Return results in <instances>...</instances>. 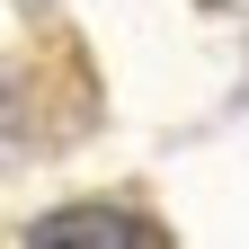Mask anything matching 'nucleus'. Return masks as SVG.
Masks as SVG:
<instances>
[{"mask_svg": "<svg viewBox=\"0 0 249 249\" xmlns=\"http://www.w3.org/2000/svg\"><path fill=\"white\" fill-rule=\"evenodd\" d=\"M45 249H71V240H124V249H160V231L134 223V213H107V205H80V213H53V223H36Z\"/></svg>", "mask_w": 249, "mask_h": 249, "instance_id": "nucleus-1", "label": "nucleus"}]
</instances>
